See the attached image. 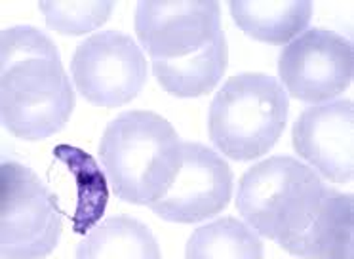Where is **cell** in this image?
<instances>
[{
  "instance_id": "8fae6325",
  "label": "cell",
  "mask_w": 354,
  "mask_h": 259,
  "mask_svg": "<svg viewBox=\"0 0 354 259\" xmlns=\"http://www.w3.org/2000/svg\"><path fill=\"white\" fill-rule=\"evenodd\" d=\"M229 10L234 23L248 37L286 44L299 37L313 15V2L308 0H232Z\"/></svg>"
},
{
  "instance_id": "7c38bea8",
  "label": "cell",
  "mask_w": 354,
  "mask_h": 259,
  "mask_svg": "<svg viewBox=\"0 0 354 259\" xmlns=\"http://www.w3.org/2000/svg\"><path fill=\"white\" fill-rule=\"evenodd\" d=\"M77 259H160L154 235L126 215L101 221L77 248Z\"/></svg>"
},
{
  "instance_id": "277c9868",
  "label": "cell",
  "mask_w": 354,
  "mask_h": 259,
  "mask_svg": "<svg viewBox=\"0 0 354 259\" xmlns=\"http://www.w3.org/2000/svg\"><path fill=\"white\" fill-rule=\"evenodd\" d=\"M174 126L153 111H126L109 122L100 141L101 164L116 197L139 206L158 202L181 166Z\"/></svg>"
},
{
  "instance_id": "4fadbf2b",
  "label": "cell",
  "mask_w": 354,
  "mask_h": 259,
  "mask_svg": "<svg viewBox=\"0 0 354 259\" xmlns=\"http://www.w3.org/2000/svg\"><path fill=\"white\" fill-rule=\"evenodd\" d=\"M185 259H263V242L246 223L223 217L189 236Z\"/></svg>"
},
{
  "instance_id": "52a82bcc",
  "label": "cell",
  "mask_w": 354,
  "mask_h": 259,
  "mask_svg": "<svg viewBox=\"0 0 354 259\" xmlns=\"http://www.w3.org/2000/svg\"><path fill=\"white\" fill-rule=\"evenodd\" d=\"M78 93L97 107H122L139 96L147 82V61L133 38L101 30L82 40L71 60Z\"/></svg>"
},
{
  "instance_id": "3957f363",
  "label": "cell",
  "mask_w": 354,
  "mask_h": 259,
  "mask_svg": "<svg viewBox=\"0 0 354 259\" xmlns=\"http://www.w3.org/2000/svg\"><path fill=\"white\" fill-rule=\"evenodd\" d=\"M75 91L54 40L31 25L0 33V116L19 139L40 141L62 132Z\"/></svg>"
},
{
  "instance_id": "5b68a950",
  "label": "cell",
  "mask_w": 354,
  "mask_h": 259,
  "mask_svg": "<svg viewBox=\"0 0 354 259\" xmlns=\"http://www.w3.org/2000/svg\"><path fill=\"white\" fill-rule=\"evenodd\" d=\"M290 99L284 86L265 73L231 76L209 105L212 143L232 160H254L282 136Z\"/></svg>"
},
{
  "instance_id": "9a60e30c",
  "label": "cell",
  "mask_w": 354,
  "mask_h": 259,
  "mask_svg": "<svg viewBox=\"0 0 354 259\" xmlns=\"http://www.w3.org/2000/svg\"><path fill=\"white\" fill-rule=\"evenodd\" d=\"M50 29L78 37L107 21L115 8L113 0H50L39 2Z\"/></svg>"
},
{
  "instance_id": "30bf717a",
  "label": "cell",
  "mask_w": 354,
  "mask_h": 259,
  "mask_svg": "<svg viewBox=\"0 0 354 259\" xmlns=\"http://www.w3.org/2000/svg\"><path fill=\"white\" fill-rule=\"evenodd\" d=\"M293 149L333 183L354 174V109L351 99H335L305 109L292 130Z\"/></svg>"
},
{
  "instance_id": "9c48e42d",
  "label": "cell",
  "mask_w": 354,
  "mask_h": 259,
  "mask_svg": "<svg viewBox=\"0 0 354 259\" xmlns=\"http://www.w3.org/2000/svg\"><path fill=\"white\" fill-rule=\"evenodd\" d=\"M232 197V170L216 151L183 141L181 166L166 195L149 206L171 223H196L223 212Z\"/></svg>"
},
{
  "instance_id": "8992f818",
  "label": "cell",
  "mask_w": 354,
  "mask_h": 259,
  "mask_svg": "<svg viewBox=\"0 0 354 259\" xmlns=\"http://www.w3.org/2000/svg\"><path fill=\"white\" fill-rule=\"evenodd\" d=\"M62 236L55 197L31 168L16 160L0 164V256L46 259Z\"/></svg>"
},
{
  "instance_id": "7a4b0ae2",
  "label": "cell",
  "mask_w": 354,
  "mask_h": 259,
  "mask_svg": "<svg viewBox=\"0 0 354 259\" xmlns=\"http://www.w3.org/2000/svg\"><path fill=\"white\" fill-rule=\"evenodd\" d=\"M136 33L153 61L156 80L169 96H206L227 71L229 48L216 0H141Z\"/></svg>"
},
{
  "instance_id": "6da1fadb",
  "label": "cell",
  "mask_w": 354,
  "mask_h": 259,
  "mask_svg": "<svg viewBox=\"0 0 354 259\" xmlns=\"http://www.w3.org/2000/svg\"><path fill=\"white\" fill-rule=\"evenodd\" d=\"M348 193L331 189L293 157H270L242 175L236 210L248 227L303 259L322 258L331 223Z\"/></svg>"
},
{
  "instance_id": "5bb4252c",
  "label": "cell",
  "mask_w": 354,
  "mask_h": 259,
  "mask_svg": "<svg viewBox=\"0 0 354 259\" xmlns=\"http://www.w3.org/2000/svg\"><path fill=\"white\" fill-rule=\"evenodd\" d=\"M54 157L67 164L77 181L78 202L73 217V229L78 235H86V231L90 233L97 225L107 206L109 189L105 175L95 159L78 147L57 145L54 149Z\"/></svg>"
},
{
  "instance_id": "ba28073f",
  "label": "cell",
  "mask_w": 354,
  "mask_h": 259,
  "mask_svg": "<svg viewBox=\"0 0 354 259\" xmlns=\"http://www.w3.org/2000/svg\"><path fill=\"white\" fill-rule=\"evenodd\" d=\"M353 73V42L322 27L303 30L278 55L284 90L310 105L333 101L351 86Z\"/></svg>"
}]
</instances>
